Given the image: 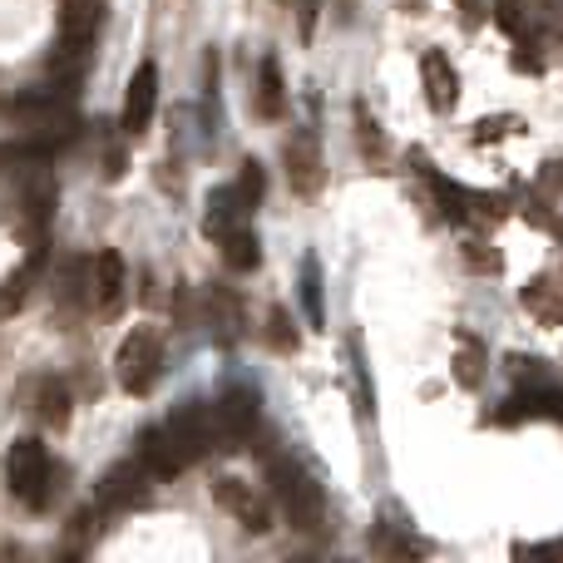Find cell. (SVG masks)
I'll return each instance as SVG.
<instances>
[{
  "mask_svg": "<svg viewBox=\"0 0 563 563\" xmlns=\"http://www.w3.org/2000/svg\"><path fill=\"white\" fill-rule=\"evenodd\" d=\"M267 475H273V495H277V505L287 509L291 525L297 529H321V519H327V499H321L317 479H311L307 470H301L297 460H287V455H273Z\"/></svg>",
  "mask_w": 563,
  "mask_h": 563,
  "instance_id": "1",
  "label": "cell"
},
{
  "mask_svg": "<svg viewBox=\"0 0 563 563\" xmlns=\"http://www.w3.org/2000/svg\"><path fill=\"white\" fill-rule=\"evenodd\" d=\"M5 485L25 509H45L55 489V460L40 440H15L5 455Z\"/></svg>",
  "mask_w": 563,
  "mask_h": 563,
  "instance_id": "2",
  "label": "cell"
},
{
  "mask_svg": "<svg viewBox=\"0 0 563 563\" xmlns=\"http://www.w3.org/2000/svg\"><path fill=\"white\" fill-rule=\"evenodd\" d=\"M114 371H119V386H124L129 396H148L158 371H164V341H158V331H148V327L129 331V336L119 341Z\"/></svg>",
  "mask_w": 563,
  "mask_h": 563,
  "instance_id": "3",
  "label": "cell"
},
{
  "mask_svg": "<svg viewBox=\"0 0 563 563\" xmlns=\"http://www.w3.org/2000/svg\"><path fill=\"white\" fill-rule=\"evenodd\" d=\"M168 435L178 440V450H184L188 465H198V460H203L213 445H223V435H218V406H203V400H194V406L174 410V420H168Z\"/></svg>",
  "mask_w": 563,
  "mask_h": 563,
  "instance_id": "4",
  "label": "cell"
},
{
  "mask_svg": "<svg viewBox=\"0 0 563 563\" xmlns=\"http://www.w3.org/2000/svg\"><path fill=\"white\" fill-rule=\"evenodd\" d=\"M257 426H263V406H257L253 390H228V396L218 400V435H223V450L253 445Z\"/></svg>",
  "mask_w": 563,
  "mask_h": 563,
  "instance_id": "5",
  "label": "cell"
},
{
  "mask_svg": "<svg viewBox=\"0 0 563 563\" xmlns=\"http://www.w3.org/2000/svg\"><path fill=\"white\" fill-rule=\"evenodd\" d=\"M148 479H154V470L144 465V460H124V465H114L104 479H99V509L104 515H119V509H134L139 499L148 495Z\"/></svg>",
  "mask_w": 563,
  "mask_h": 563,
  "instance_id": "6",
  "label": "cell"
},
{
  "mask_svg": "<svg viewBox=\"0 0 563 563\" xmlns=\"http://www.w3.org/2000/svg\"><path fill=\"white\" fill-rule=\"evenodd\" d=\"M213 499L238 519V525L247 529V534H267V529H273V515H267L263 495H257L253 485H243V479H218Z\"/></svg>",
  "mask_w": 563,
  "mask_h": 563,
  "instance_id": "7",
  "label": "cell"
},
{
  "mask_svg": "<svg viewBox=\"0 0 563 563\" xmlns=\"http://www.w3.org/2000/svg\"><path fill=\"white\" fill-rule=\"evenodd\" d=\"M420 89H426V104L435 109V114H450L460 99V75L450 69L445 49H426L420 55Z\"/></svg>",
  "mask_w": 563,
  "mask_h": 563,
  "instance_id": "8",
  "label": "cell"
},
{
  "mask_svg": "<svg viewBox=\"0 0 563 563\" xmlns=\"http://www.w3.org/2000/svg\"><path fill=\"white\" fill-rule=\"evenodd\" d=\"M154 109H158V65L144 59V65L134 69V79H129V95H124V134L129 139L144 134Z\"/></svg>",
  "mask_w": 563,
  "mask_h": 563,
  "instance_id": "9",
  "label": "cell"
},
{
  "mask_svg": "<svg viewBox=\"0 0 563 563\" xmlns=\"http://www.w3.org/2000/svg\"><path fill=\"white\" fill-rule=\"evenodd\" d=\"M321 178H327V168H321V148H317V139H311V134L291 139V144H287V184L297 188L301 198H311V194L321 188Z\"/></svg>",
  "mask_w": 563,
  "mask_h": 563,
  "instance_id": "10",
  "label": "cell"
},
{
  "mask_svg": "<svg viewBox=\"0 0 563 563\" xmlns=\"http://www.w3.org/2000/svg\"><path fill=\"white\" fill-rule=\"evenodd\" d=\"M139 460L154 470V479H174L178 470H188L184 450H178V440L168 435V426H154V430L139 435Z\"/></svg>",
  "mask_w": 563,
  "mask_h": 563,
  "instance_id": "11",
  "label": "cell"
},
{
  "mask_svg": "<svg viewBox=\"0 0 563 563\" xmlns=\"http://www.w3.org/2000/svg\"><path fill=\"white\" fill-rule=\"evenodd\" d=\"M59 307H95V257H65L55 277Z\"/></svg>",
  "mask_w": 563,
  "mask_h": 563,
  "instance_id": "12",
  "label": "cell"
},
{
  "mask_svg": "<svg viewBox=\"0 0 563 563\" xmlns=\"http://www.w3.org/2000/svg\"><path fill=\"white\" fill-rule=\"evenodd\" d=\"M55 148H59V139H45V134L10 139V144H0V174H30V168L49 164Z\"/></svg>",
  "mask_w": 563,
  "mask_h": 563,
  "instance_id": "13",
  "label": "cell"
},
{
  "mask_svg": "<svg viewBox=\"0 0 563 563\" xmlns=\"http://www.w3.org/2000/svg\"><path fill=\"white\" fill-rule=\"evenodd\" d=\"M519 301H525V311L539 327H563V287L554 277H529Z\"/></svg>",
  "mask_w": 563,
  "mask_h": 563,
  "instance_id": "14",
  "label": "cell"
},
{
  "mask_svg": "<svg viewBox=\"0 0 563 563\" xmlns=\"http://www.w3.org/2000/svg\"><path fill=\"white\" fill-rule=\"evenodd\" d=\"M455 380L465 390H479L485 386V376H489V351H485V341L475 336V331H460L455 336Z\"/></svg>",
  "mask_w": 563,
  "mask_h": 563,
  "instance_id": "15",
  "label": "cell"
},
{
  "mask_svg": "<svg viewBox=\"0 0 563 563\" xmlns=\"http://www.w3.org/2000/svg\"><path fill=\"white\" fill-rule=\"evenodd\" d=\"M119 301H124V257H119L114 247H104V253L95 257V307L114 311Z\"/></svg>",
  "mask_w": 563,
  "mask_h": 563,
  "instance_id": "16",
  "label": "cell"
},
{
  "mask_svg": "<svg viewBox=\"0 0 563 563\" xmlns=\"http://www.w3.org/2000/svg\"><path fill=\"white\" fill-rule=\"evenodd\" d=\"M238 223H247V208H243V198H238V188H213L208 194V218H203V228H208V238H223V233H233Z\"/></svg>",
  "mask_w": 563,
  "mask_h": 563,
  "instance_id": "17",
  "label": "cell"
},
{
  "mask_svg": "<svg viewBox=\"0 0 563 563\" xmlns=\"http://www.w3.org/2000/svg\"><path fill=\"white\" fill-rule=\"evenodd\" d=\"M257 114H263V119H282V114H287V85H282L277 55H267L263 65H257Z\"/></svg>",
  "mask_w": 563,
  "mask_h": 563,
  "instance_id": "18",
  "label": "cell"
},
{
  "mask_svg": "<svg viewBox=\"0 0 563 563\" xmlns=\"http://www.w3.org/2000/svg\"><path fill=\"white\" fill-rule=\"evenodd\" d=\"M218 247H223V263L233 267V273H253V267L263 263V247H257V238H253L247 223H238L233 233L218 238Z\"/></svg>",
  "mask_w": 563,
  "mask_h": 563,
  "instance_id": "19",
  "label": "cell"
},
{
  "mask_svg": "<svg viewBox=\"0 0 563 563\" xmlns=\"http://www.w3.org/2000/svg\"><path fill=\"white\" fill-rule=\"evenodd\" d=\"M35 416L45 420V426H65L69 420V386L59 376H45L35 386Z\"/></svg>",
  "mask_w": 563,
  "mask_h": 563,
  "instance_id": "20",
  "label": "cell"
},
{
  "mask_svg": "<svg viewBox=\"0 0 563 563\" xmlns=\"http://www.w3.org/2000/svg\"><path fill=\"white\" fill-rule=\"evenodd\" d=\"M238 198H243V208L247 213H253V208H263V194H267V174H263V164H253V158H247L243 168H238Z\"/></svg>",
  "mask_w": 563,
  "mask_h": 563,
  "instance_id": "21",
  "label": "cell"
},
{
  "mask_svg": "<svg viewBox=\"0 0 563 563\" xmlns=\"http://www.w3.org/2000/svg\"><path fill=\"white\" fill-rule=\"evenodd\" d=\"M263 336H267V346L273 351H297V327H291V317H287V307H273L267 311V327H263Z\"/></svg>",
  "mask_w": 563,
  "mask_h": 563,
  "instance_id": "22",
  "label": "cell"
},
{
  "mask_svg": "<svg viewBox=\"0 0 563 563\" xmlns=\"http://www.w3.org/2000/svg\"><path fill=\"white\" fill-rule=\"evenodd\" d=\"M509 376L519 380V390L554 386V376H549V371H544V361H534V356H509Z\"/></svg>",
  "mask_w": 563,
  "mask_h": 563,
  "instance_id": "23",
  "label": "cell"
},
{
  "mask_svg": "<svg viewBox=\"0 0 563 563\" xmlns=\"http://www.w3.org/2000/svg\"><path fill=\"white\" fill-rule=\"evenodd\" d=\"M371 544L380 549V554H396V559H416V554H426V544H416V539H396L390 529H376V539Z\"/></svg>",
  "mask_w": 563,
  "mask_h": 563,
  "instance_id": "24",
  "label": "cell"
},
{
  "mask_svg": "<svg viewBox=\"0 0 563 563\" xmlns=\"http://www.w3.org/2000/svg\"><path fill=\"white\" fill-rule=\"evenodd\" d=\"M465 263L475 267V273H499V253H489V243H479V238L465 247Z\"/></svg>",
  "mask_w": 563,
  "mask_h": 563,
  "instance_id": "25",
  "label": "cell"
},
{
  "mask_svg": "<svg viewBox=\"0 0 563 563\" xmlns=\"http://www.w3.org/2000/svg\"><path fill=\"white\" fill-rule=\"evenodd\" d=\"M529 15H534V25H559L563 0H529Z\"/></svg>",
  "mask_w": 563,
  "mask_h": 563,
  "instance_id": "26",
  "label": "cell"
},
{
  "mask_svg": "<svg viewBox=\"0 0 563 563\" xmlns=\"http://www.w3.org/2000/svg\"><path fill=\"white\" fill-rule=\"evenodd\" d=\"M301 291H307V311H311V321H321V291H317V263H307V277H301Z\"/></svg>",
  "mask_w": 563,
  "mask_h": 563,
  "instance_id": "27",
  "label": "cell"
},
{
  "mask_svg": "<svg viewBox=\"0 0 563 563\" xmlns=\"http://www.w3.org/2000/svg\"><path fill=\"white\" fill-rule=\"evenodd\" d=\"M515 554H519V559H529V554H534V559H563V539H554V544H534V549L519 544Z\"/></svg>",
  "mask_w": 563,
  "mask_h": 563,
  "instance_id": "28",
  "label": "cell"
},
{
  "mask_svg": "<svg viewBox=\"0 0 563 563\" xmlns=\"http://www.w3.org/2000/svg\"><path fill=\"white\" fill-rule=\"evenodd\" d=\"M460 5V15H465V25L475 30V25H485V0H455Z\"/></svg>",
  "mask_w": 563,
  "mask_h": 563,
  "instance_id": "29",
  "label": "cell"
},
{
  "mask_svg": "<svg viewBox=\"0 0 563 563\" xmlns=\"http://www.w3.org/2000/svg\"><path fill=\"white\" fill-rule=\"evenodd\" d=\"M559 243H563V223H559Z\"/></svg>",
  "mask_w": 563,
  "mask_h": 563,
  "instance_id": "30",
  "label": "cell"
}]
</instances>
